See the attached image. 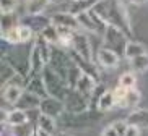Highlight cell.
Here are the masks:
<instances>
[{
	"label": "cell",
	"mask_w": 148,
	"mask_h": 136,
	"mask_svg": "<svg viewBox=\"0 0 148 136\" xmlns=\"http://www.w3.org/2000/svg\"><path fill=\"white\" fill-rule=\"evenodd\" d=\"M91 10L96 15H99L108 24H112V26L122 29L132 39L130 18L127 13V7L124 0H99Z\"/></svg>",
	"instance_id": "1"
},
{
	"label": "cell",
	"mask_w": 148,
	"mask_h": 136,
	"mask_svg": "<svg viewBox=\"0 0 148 136\" xmlns=\"http://www.w3.org/2000/svg\"><path fill=\"white\" fill-rule=\"evenodd\" d=\"M103 112L96 109H88L80 114H72V112H64L57 118V127L62 131H85L88 128L95 127L101 120Z\"/></svg>",
	"instance_id": "2"
},
{
	"label": "cell",
	"mask_w": 148,
	"mask_h": 136,
	"mask_svg": "<svg viewBox=\"0 0 148 136\" xmlns=\"http://www.w3.org/2000/svg\"><path fill=\"white\" fill-rule=\"evenodd\" d=\"M42 78H44V83H46V89H47V94L52 97H57V99H65L67 92H69L70 86L65 79L62 78L59 73L51 68V66H46L42 71Z\"/></svg>",
	"instance_id": "3"
},
{
	"label": "cell",
	"mask_w": 148,
	"mask_h": 136,
	"mask_svg": "<svg viewBox=\"0 0 148 136\" xmlns=\"http://www.w3.org/2000/svg\"><path fill=\"white\" fill-rule=\"evenodd\" d=\"M129 41H130V37L122 29L112 26V24H109L104 36H103V45L114 50V52H117L121 57H124V52H125V47H127Z\"/></svg>",
	"instance_id": "4"
},
{
	"label": "cell",
	"mask_w": 148,
	"mask_h": 136,
	"mask_svg": "<svg viewBox=\"0 0 148 136\" xmlns=\"http://www.w3.org/2000/svg\"><path fill=\"white\" fill-rule=\"evenodd\" d=\"M72 65H73V58H72L69 50H64L59 45H52V55H51L49 66L56 73H59L65 81H67V75H69V70Z\"/></svg>",
	"instance_id": "5"
},
{
	"label": "cell",
	"mask_w": 148,
	"mask_h": 136,
	"mask_svg": "<svg viewBox=\"0 0 148 136\" xmlns=\"http://www.w3.org/2000/svg\"><path fill=\"white\" fill-rule=\"evenodd\" d=\"M70 50H73V52H77L78 55H82V57L88 58V60H95V52H93V47H91V41H90V37H88L86 31H75L73 32V39H72V49Z\"/></svg>",
	"instance_id": "6"
},
{
	"label": "cell",
	"mask_w": 148,
	"mask_h": 136,
	"mask_svg": "<svg viewBox=\"0 0 148 136\" xmlns=\"http://www.w3.org/2000/svg\"><path fill=\"white\" fill-rule=\"evenodd\" d=\"M64 104H65V110L72 112V114H80V112L90 109V99L80 94L75 88L69 89L65 99H64Z\"/></svg>",
	"instance_id": "7"
},
{
	"label": "cell",
	"mask_w": 148,
	"mask_h": 136,
	"mask_svg": "<svg viewBox=\"0 0 148 136\" xmlns=\"http://www.w3.org/2000/svg\"><path fill=\"white\" fill-rule=\"evenodd\" d=\"M121 55L117 52H114L111 49L104 47V45H101L98 50L95 52V60L96 63L103 68H108V70H114V68H117L119 63H121Z\"/></svg>",
	"instance_id": "8"
},
{
	"label": "cell",
	"mask_w": 148,
	"mask_h": 136,
	"mask_svg": "<svg viewBox=\"0 0 148 136\" xmlns=\"http://www.w3.org/2000/svg\"><path fill=\"white\" fill-rule=\"evenodd\" d=\"M39 110H41V114L47 115V117H52V118L57 120L64 112H65V104H64L62 99L47 96V97H44L42 101H41Z\"/></svg>",
	"instance_id": "9"
},
{
	"label": "cell",
	"mask_w": 148,
	"mask_h": 136,
	"mask_svg": "<svg viewBox=\"0 0 148 136\" xmlns=\"http://www.w3.org/2000/svg\"><path fill=\"white\" fill-rule=\"evenodd\" d=\"M20 23L29 26L31 29L34 31L36 36H39L52 21H51V16H49V15L39 13V15H23V16L20 18Z\"/></svg>",
	"instance_id": "10"
},
{
	"label": "cell",
	"mask_w": 148,
	"mask_h": 136,
	"mask_svg": "<svg viewBox=\"0 0 148 136\" xmlns=\"http://www.w3.org/2000/svg\"><path fill=\"white\" fill-rule=\"evenodd\" d=\"M51 21L52 24L56 26H60V28H69V29H73V31H80V23H78V18L77 15L73 13H69V12H57V13H51Z\"/></svg>",
	"instance_id": "11"
},
{
	"label": "cell",
	"mask_w": 148,
	"mask_h": 136,
	"mask_svg": "<svg viewBox=\"0 0 148 136\" xmlns=\"http://www.w3.org/2000/svg\"><path fill=\"white\" fill-rule=\"evenodd\" d=\"M46 66H47V63L44 62L39 47H38L36 42L33 41V42H31V49H29V76L42 75V71H44Z\"/></svg>",
	"instance_id": "12"
},
{
	"label": "cell",
	"mask_w": 148,
	"mask_h": 136,
	"mask_svg": "<svg viewBox=\"0 0 148 136\" xmlns=\"http://www.w3.org/2000/svg\"><path fill=\"white\" fill-rule=\"evenodd\" d=\"M98 83H101V81H98L95 76L83 73V75L80 76V79L77 81V84H75V89H77L80 94H83L85 97L90 99L91 94H93V91H95V88L98 86Z\"/></svg>",
	"instance_id": "13"
},
{
	"label": "cell",
	"mask_w": 148,
	"mask_h": 136,
	"mask_svg": "<svg viewBox=\"0 0 148 136\" xmlns=\"http://www.w3.org/2000/svg\"><path fill=\"white\" fill-rule=\"evenodd\" d=\"M129 125L140 128V130H148V109H132V112L125 117Z\"/></svg>",
	"instance_id": "14"
},
{
	"label": "cell",
	"mask_w": 148,
	"mask_h": 136,
	"mask_svg": "<svg viewBox=\"0 0 148 136\" xmlns=\"http://www.w3.org/2000/svg\"><path fill=\"white\" fill-rule=\"evenodd\" d=\"M41 101H42V99H41L39 96H36V94H33V92H29V91L25 89V92H23L21 97H20V101L15 104V109L25 110V112L33 110V109H39Z\"/></svg>",
	"instance_id": "15"
},
{
	"label": "cell",
	"mask_w": 148,
	"mask_h": 136,
	"mask_svg": "<svg viewBox=\"0 0 148 136\" xmlns=\"http://www.w3.org/2000/svg\"><path fill=\"white\" fill-rule=\"evenodd\" d=\"M26 91L33 92L36 96H39L41 99L47 97V89H46V83H44V78L42 75H36V76H29L28 79V84H26Z\"/></svg>",
	"instance_id": "16"
},
{
	"label": "cell",
	"mask_w": 148,
	"mask_h": 136,
	"mask_svg": "<svg viewBox=\"0 0 148 136\" xmlns=\"http://www.w3.org/2000/svg\"><path fill=\"white\" fill-rule=\"evenodd\" d=\"M23 92H25V89L20 88V86L5 84V86H2V92H0V96H2V99H5V101L8 102V106L15 107V104L20 101V97H21Z\"/></svg>",
	"instance_id": "17"
},
{
	"label": "cell",
	"mask_w": 148,
	"mask_h": 136,
	"mask_svg": "<svg viewBox=\"0 0 148 136\" xmlns=\"http://www.w3.org/2000/svg\"><path fill=\"white\" fill-rule=\"evenodd\" d=\"M51 2L49 0H29L25 3V15H39L47 13Z\"/></svg>",
	"instance_id": "18"
},
{
	"label": "cell",
	"mask_w": 148,
	"mask_h": 136,
	"mask_svg": "<svg viewBox=\"0 0 148 136\" xmlns=\"http://www.w3.org/2000/svg\"><path fill=\"white\" fill-rule=\"evenodd\" d=\"M98 2L99 0H70L69 13L78 15V13H83V12H90Z\"/></svg>",
	"instance_id": "19"
},
{
	"label": "cell",
	"mask_w": 148,
	"mask_h": 136,
	"mask_svg": "<svg viewBox=\"0 0 148 136\" xmlns=\"http://www.w3.org/2000/svg\"><path fill=\"white\" fill-rule=\"evenodd\" d=\"M38 130L41 131H46L47 135H56L59 131V127H57V120L52 118V117H47V115L41 114V117L38 118V123H36Z\"/></svg>",
	"instance_id": "20"
},
{
	"label": "cell",
	"mask_w": 148,
	"mask_h": 136,
	"mask_svg": "<svg viewBox=\"0 0 148 136\" xmlns=\"http://www.w3.org/2000/svg\"><path fill=\"white\" fill-rule=\"evenodd\" d=\"M20 18H21V15H16V13H2V16H0V34L3 36L7 31L18 26Z\"/></svg>",
	"instance_id": "21"
},
{
	"label": "cell",
	"mask_w": 148,
	"mask_h": 136,
	"mask_svg": "<svg viewBox=\"0 0 148 136\" xmlns=\"http://www.w3.org/2000/svg\"><path fill=\"white\" fill-rule=\"evenodd\" d=\"M26 122H29L26 112L13 107V109L8 112V115H7V120L2 122V123H7V125H10V127H18V125H23V123H26Z\"/></svg>",
	"instance_id": "22"
},
{
	"label": "cell",
	"mask_w": 148,
	"mask_h": 136,
	"mask_svg": "<svg viewBox=\"0 0 148 136\" xmlns=\"http://www.w3.org/2000/svg\"><path fill=\"white\" fill-rule=\"evenodd\" d=\"M78 18V23H80V28L86 32H93V34H98V26H96V21L93 20L91 13L90 12H83V13L77 15ZM99 36V34H98Z\"/></svg>",
	"instance_id": "23"
},
{
	"label": "cell",
	"mask_w": 148,
	"mask_h": 136,
	"mask_svg": "<svg viewBox=\"0 0 148 136\" xmlns=\"http://www.w3.org/2000/svg\"><path fill=\"white\" fill-rule=\"evenodd\" d=\"M16 73H18V71L13 68V65H12V63H10L5 57H2V63H0V84L5 86L10 79L16 75Z\"/></svg>",
	"instance_id": "24"
},
{
	"label": "cell",
	"mask_w": 148,
	"mask_h": 136,
	"mask_svg": "<svg viewBox=\"0 0 148 136\" xmlns=\"http://www.w3.org/2000/svg\"><path fill=\"white\" fill-rule=\"evenodd\" d=\"M116 107V99H114V92L112 91H106L103 96L99 97V101H98V106H96V110H99L103 114L109 112V110H112Z\"/></svg>",
	"instance_id": "25"
},
{
	"label": "cell",
	"mask_w": 148,
	"mask_h": 136,
	"mask_svg": "<svg viewBox=\"0 0 148 136\" xmlns=\"http://www.w3.org/2000/svg\"><path fill=\"white\" fill-rule=\"evenodd\" d=\"M147 53V49L142 42H137V41H129L127 42V47H125V52H124V57L127 60H132L135 57H140V55H143Z\"/></svg>",
	"instance_id": "26"
},
{
	"label": "cell",
	"mask_w": 148,
	"mask_h": 136,
	"mask_svg": "<svg viewBox=\"0 0 148 136\" xmlns=\"http://www.w3.org/2000/svg\"><path fill=\"white\" fill-rule=\"evenodd\" d=\"M39 36L46 41V42H49L51 45H57V44H59V39H60V36H59V29H57V26H56V24H52V23H51V24H49V26L46 28Z\"/></svg>",
	"instance_id": "27"
},
{
	"label": "cell",
	"mask_w": 148,
	"mask_h": 136,
	"mask_svg": "<svg viewBox=\"0 0 148 136\" xmlns=\"http://www.w3.org/2000/svg\"><path fill=\"white\" fill-rule=\"evenodd\" d=\"M142 101V92L135 88H129V92H127V97H125V106L124 109H137Z\"/></svg>",
	"instance_id": "28"
},
{
	"label": "cell",
	"mask_w": 148,
	"mask_h": 136,
	"mask_svg": "<svg viewBox=\"0 0 148 136\" xmlns=\"http://www.w3.org/2000/svg\"><path fill=\"white\" fill-rule=\"evenodd\" d=\"M129 63H130V68L134 73H145L148 70V53L132 58V60H129Z\"/></svg>",
	"instance_id": "29"
},
{
	"label": "cell",
	"mask_w": 148,
	"mask_h": 136,
	"mask_svg": "<svg viewBox=\"0 0 148 136\" xmlns=\"http://www.w3.org/2000/svg\"><path fill=\"white\" fill-rule=\"evenodd\" d=\"M36 125L31 122H26L23 123V125H18V127H12V130H13V136H31L33 133H34L36 130Z\"/></svg>",
	"instance_id": "30"
},
{
	"label": "cell",
	"mask_w": 148,
	"mask_h": 136,
	"mask_svg": "<svg viewBox=\"0 0 148 136\" xmlns=\"http://www.w3.org/2000/svg\"><path fill=\"white\" fill-rule=\"evenodd\" d=\"M119 86H124V88H135L137 86V73L134 71H125L119 76L117 81Z\"/></svg>",
	"instance_id": "31"
},
{
	"label": "cell",
	"mask_w": 148,
	"mask_h": 136,
	"mask_svg": "<svg viewBox=\"0 0 148 136\" xmlns=\"http://www.w3.org/2000/svg\"><path fill=\"white\" fill-rule=\"evenodd\" d=\"M114 92V99H116V107L119 109H124L125 106V97H127V92H129V88H124V86H116L112 89Z\"/></svg>",
	"instance_id": "32"
},
{
	"label": "cell",
	"mask_w": 148,
	"mask_h": 136,
	"mask_svg": "<svg viewBox=\"0 0 148 136\" xmlns=\"http://www.w3.org/2000/svg\"><path fill=\"white\" fill-rule=\"evenodd\" d=\"M82 75H83V71L80 70V66L73 62V65L70 66L69 75H67V83H69L70 88H75V84H77V81L80 79V76H82Z\"/></svg>",
	"instance_id": "33"
},
{
	"label": "cell",
	"mask_w": 148,
	"mask_h": 136,
	"mask_svg": "<svg viewBox=\"0 0 148 136\" xmlns=\"http://www.w3.org/2000/svg\"><path fill=\"white\" fill-rule=\"evenodd\" d=\"M108 91L106 89V86L103 83H98V86L95 88V91H93L91 97H90V109H96V106H98V101H99V97L104 94V92Z\"/></svg>",
	"instance_id": "34"
},
{
	"label": "cell",
	"mask_w": 148,
	"mask_h": 136,
	"mask_svg": "<svg viewBox=\"0 0 148 136\" xmlns=\"http://www.w3.org/2000/svg\"><path fill=\"white\" fill-rule=\"evenodd\" d=\"M20 7V0H0V12L2 13H15Z\"/></svg>",
	"instance_id": "35"
},
{
	"label": "cell",
	"mask_w": 148,
	"mask_h": 136,
	"mask_svg": "<svg viewBox=\"0 0 148 136\" xmlns=\"http://www.w3.org/2000/svg\"><path fill=\"white\" fill-rule=\"evenodd\" d=\"M2 37H5V39L8 41L10 44H21V39H20V24L15 28H12L10 31H7Z\"/></svg>",
	"instance_id": "36"
},
{
	"label": "cell",
	"mask_w": 148,
	"mask_h": 136,
	"mask_svg": "<svg viewBox=\"0 0 148 136\" xmlns=\"http://www.w3.org/2000/svg\"><path fill=\"white\" fill-rule=\"evenodd\" d=\"M101 136H119V133H117V130H116V127L111 123V125H108V127L103 128Z\"/></svg>",
	"instance_id": "37"
},
{
	"label": "cell",
	"mask_w": 148,
	"mask_h": 136,
	"mask_svg": "<svg viewBox=\"0 0 148 136\" xmlns=\"http://www.w3.org/2000/svg\"><path fill=\"white\" fill-rule=\"evenodd\" d=\"M125 136H140V128L134 127V125H129V130H127Z\"/></svg>",
	"instance_id": "38"
},
{
	"label": "cell",
	"mask_w": 148,
	"mask_h": 136,
	"mask_svg": "<svg viewBox=\"0 0 148 136\" xmlns=\"http://www.w3.org/2000/svg\"><path fill=\"white\" fill-rule=\"evenodd\" d=\"M125 2H129V3H132V5H143V3H147V0H125Z\"/></svg>",
	"instance_id": "39"
},
{
	"label": "cell",
	"mask_w": 148,
	"mask_h": 136,
	"mask_svg": "<svg viewBox=\"0 0 148 136\" xmlns=\"http://www.w3.org/2000/svg\"><path fill=\"white\" fill-rule=\"evenodd\" d=\"M49 2H51V5H62V3L70 2V0H49Z\"/></svg>",
	"instance_id": "40"
},
{
	"label": "cell",
	"mask_w": 148,
	"mask_h": 136,
	"mask_svg": "<svg viewBox=\"0 0 148 136\" xmlns=\"http://www.w3.org/2000/svg\"><path fill=\"white\" fill-rule=\"evenodd\" d=\"M52 136H72L69 131H62V130H59V131L56 133V135H52Z\"/></svg>",
	"instance_id": "41"
},
{
	"label": "cell",
	"mask_w": 148,
	"mask_h": 136,
	"mask_svg": "<svg viewBox=\"0 0 148 136\" xmlns=\"http://www.w3.org/2000/svg\"><path fill=\"white\" fill-rule=\"evenodd\" d=\"M31 136H41L39 130H38V128H36V130H34V133H33V135H31Z\"/></svg>",
	"instance_id": "42"
},
{
	"label": "cell",
	"mask_w": 148,
	"mask_h": 136,
	"mask_svg": "<svg viewBox=\"0 0 148 136\" xmlns=\"http://www.w3.org/2000/svg\"><path fill=\"white\" fill-rule=\"evenodd\" d=\"M39 133H41V136H52V135H47L46 131H41V130H39Z\"/></svg>",
	"instance_id": "43"
},
{
	"label": "cell",
	"mask_w": 148,
	"mask_h": 136,
	"mask_svg": "<svg viewBox=\"0 0 148 136\" xmlns=\"http://www.w3.org/2000/svg\"><path fill=\"white\" fill-rule=\"evenodd\" d=\"M23 2H25V3H26V2H29V0H23Z\"/></svg>",
	"instance_id": "44"
}]
</instances>
